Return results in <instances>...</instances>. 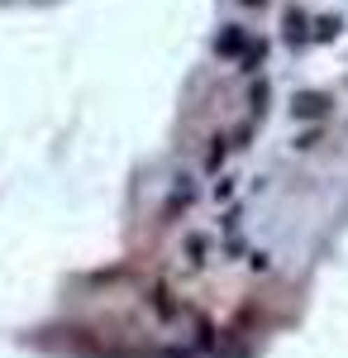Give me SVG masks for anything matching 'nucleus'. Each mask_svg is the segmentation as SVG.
I'll return each instance as SVG.
<instances>
[{
  "label": "nucleus",
  "instance_id": "obj_9",
  "mask_svg": "<svg viewBox=\"0 0 348 358\" xmlns=\"http://www.w3.org/2000/svg\"><path fill=\"white\" fill-rule=\"evenodd\" d=\"M263 62H268V38H253V43H248V53H243V62H239V72H248V77H253Z\"/></svg>",
  "mask_w": 348,
  "mask_h": 358
},
{
  "label": "nucleus",
  "instance_id": "obj_8",
  "mask_svg": "<svg viewBox=\"0 0 348 358\" xmlns=\"http://www.w3.org/2000/svg\"><path fill=\"white\" fill-rule=\"evenodd\" d=\"M229 153H234V148H229V134H215V138H210V148H205V167H210V172H219Z\"/></svg>",
  "mask_w": 348,
  "mask_h": 358
},
{
  "label": "nucleus",
  "instance_id": "obj_14",
  "mask_svg": "<svg viewBox=\"0 0 348 358\" xmlns=\"http://www.w3.org/2000/svg\"><path fill=\"white\" fill-rule=\"evenodd\" d=\"M243 5H248V10H253V5H263V0H243Z\"/></svg>",
  "mask_w": 348,
  "mask_h": 358
},
{
  "label": "nucleus",
  "instance_id": "obj_7",
  "mask_svg": "<svg viewBox=\"0 0 348 358\" xmlns=\"http://www.w3.org/2000/svg\"><path fill=\"white\" fill-rule=\"evenodd\" d=\"M339 34H344V20H339V15H320V20L310 24V38H315V43H334Z\"/></svg>",
  "mask_w": 348,
  "mask_h": 358
},
{
  "label": "nucleus",
  "instance_id": "obj_1",
  "mask_svg": "<svg viewBox=\"0 0 348 358\" xmlns=\"http://www.w3.org/2000/svg\"><path fill=\"white\" fill-rule=\"evenodd\" d=\"M201 201V182H196V172H182V177H172V192H167V201H162V215H167V224L182 220L191 206Z\"/></svg>",
  "mask_w": 348,
  "mask_h": 358
},
{
  "label": "nucleus",
  "instance_id": "obj_10",
  "mask_svg": "<svg viewBox=\"0 0 348 358\" xmlns=\"http://www.w3.org/2000/svg\"><path fill=\"white\" fill-rule=\"evenodd\" d=\"M219 258H224V263H239V258H248V239H243V229H239V234H224Z\"/></svg>",
  "mask_w": 348,
  "mask_h": 358
},
{
  "label": "nucleus",
  "instance_id": "obj_5",
  "mask_svg": "<svg viewBox=\"0 0 348 358\" xmlns=\"http://www.w3.org/2000/svg\"><path fill=\"white\" fill-rule=\"evenodd\" d=\"M268 106H272V82H268V77H258V82L248 86V120L258 124V120L268 115Z\"/></svg>",
  "mask_w": 348,
  "mask_h": 358
},
{
  "label": "nucleus",
  "instance_id": "obj_2",
  "mask_svg": "<svg viewBox=\"0 0 348 358\" xmlns=\"http://www.w3.org/2000/svg\"><path fill=\"white\" fill-rule=\"evenodd\" d=\"M210 258H215V239H210V229H191V234H182V263H187L191 273L210 268Z\"/></svg>",
  "mask_w": 348,
  "mask_h": 358
},
{
  "label": "nucleus",
  "instance_id": "obj_4",
  "mask_svg": "<svg viewBox=\"0 0 348 358\" xmlns=\"http://www.w3.org/2000/svg\"><path fill=\"white\" fill-rule=\"evenodd\" d=\"M291 115L296 120H324V115H329V96H324V91H296Z\"/></svg>",
  "mask_w": 348,
  "mask_h": 358
},
{
  "label": "nucleus",
  "instance_id": "obj_6",
  "mask_svg": "<svg viewBox=\"0 0 348 358\" xmlns=\"http://www.w3.org/2000/svg\"><path fill=\"white\" fill-rule=\"evenodd\" d=\"M310 24H315V20H305V10H287V20H282V29H287V43H291V48H305Z\"/></svg>",
  "mask_w": 348,
  "mask_h": 358
},
{
  "label": "nucleus",
  "instance_id": "obj_13",
  "mask_svg": "<svg viewBox=\"0 0 348 358\" xmlns=\"http://www.w3.org/2000/svg\"><path fill=\"white\" fill-rule=\"evenodd\" d=\"M315 143H320V124H310V129L296 134V148H315Z\"/></svg>",
  "mask_w": 348,
  "mask_h": 358
},
{
  "label": "nucleus",
  "instance_id": "obj_12",
  "mask_svg": "<svg viewBox=\"0 0 348 358\" xmlns=\"http://www.w3.org/2000/svg\"><path fill=\"white\" fill-rule=\"evenodd\" d=\"M248 268H253V273H268V268H272V253H263V248H248Z\"/></svg>",
  "mask_w": 348,
  "mask_h": 358
},
{
  "label": "nucleus",
  "instance_id": "obj_11",
  "mask_svg": "<svg viewBox=\"0 0 348 358\" xmlns=\"http://www.w3.org/2000/svg\"><path fill=\"white\" fill-rule=\"evenodd\" d=\"M215 201H219V206H234V201H239V177H219V182H215Z\"/></svg>",
  "mask_w": 348,
  "mask_h": 358
},
{
  "label": "nucleus",
  "instance_id": "obj_3",
  "mask_svg": "<svg viewBox=\"0 0 348 358\" xmlns=\"http://www.w3.org/2000/svg\"><path fill=\"white\" fill-rule=\"evenodd\" d=\"M248 29L243 24H224L219 34H215V57H224V62H243V53H248Z\"/></svg>",
  "mask_w": 348,
  "mask_h": 358
}]
</instances>
